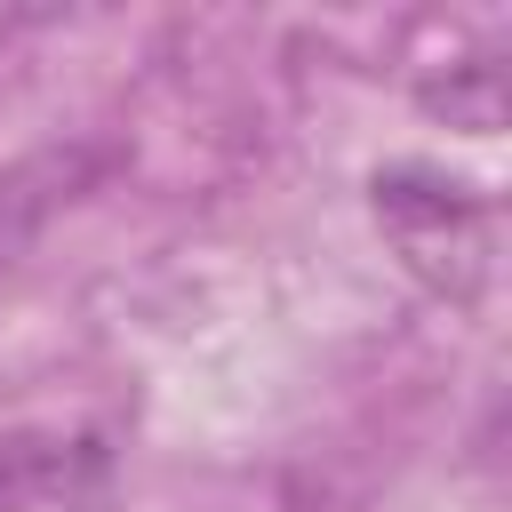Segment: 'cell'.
Returning <instances> with one entry per match:
<instances>
[{"mask_svg": "<svg viewBox=\"0 0 512 512\" xmlns=\"http://www.w3.org/2000/svg\"><path fill=\"white\" fill-rule=\"evenodd\" d=\"M368 208L392 240V256L448 304H480L488 272H496V200L464 176H440V168H376L368 184Z\"/></svg>", "mask_w": 512, "mask_h": 512, "instance_id": "cell-1", "label": "cell"}, {"mask_svg": "<svg viewBox=\"0 0 512 512\" xmlns=\"http://www.w3.org/2000/svg\"><path fill=\"white\" fill-rule=\"evenodd\" d=\"M120 168H128V152L112 136H56V144H32L24 160H8L0 168V264L32 256L48 240V224L72 216L88 192H104Z\"/></svg>", "mask_w": 512, "mask_h": 512, "instance_id": "cell-2", "label": "cell"}, {"mask_svg": "<svg viewBox=\"0 0 512 512\" xmlns=\"http://www.w3.org/2000/svg\"><path fill=\"white\" fill-rule=\"evenodd\" d=\"M104 480V440H56V432H8L0 440V512H32V504H72V488Z\"/></svg>", "mask_w": 512, "mask_h": 512, "instance_id": "cell-3", "label": "cell"}, {"mask_svg": "<svg viewBox=\"0 0 512 512\" xmlns=\"http://www.w3.org/2000/svg\"><path fill=\"white\" fill-rule=\"evenodd\" d=\"M416 104L440 112L448 128H464V136H496L504 128V64L496 56H464V64H448V80H424Z\"/></svg>", "mask_w": 512, "mask_h": 512, "instance_id": "cell-4", "label": "cell"}]
</instances>
